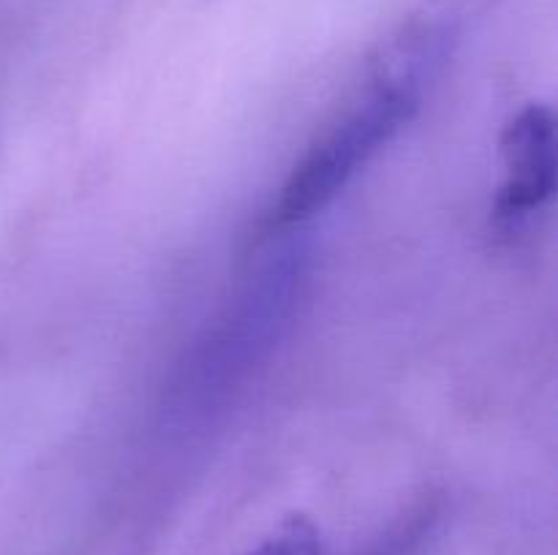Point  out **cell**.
<instances>
[{"label": "cell", "mask_w": 558, "mask_h": 555, "mask_svg": "<svg viewBox=\"0 0 558 555\" xmlns=\"http://www.w3.org/2000/svg\"><path fill=\"white\" fill-rule=\"evenodd\" d=\"M420 107L417 71L379 76L336 123L322 131L292 169L276 205L278 223H300L325 210L354 174L414 118Z\"/></svg>", "instance_id": "cell-1"}, {"label": "cell", "mask_w": 558, "mask_h": 555, "mask_svg": "<svg viewBox=\"0 0 558 555\" xmlns=\"http://www.w3.org/2000/svg\"><path fill=\"white\" fill-rule=\"evenodd\" d=\"M507 180L496 196V215L505 221L539 210L554 196L558 180V136L554 109L529 103L501 134Z\"/></svg>", "instance_id": "cell-2"}, {"label": "cell", "mask_w": 558, "mask_h": 555, "mask_svg": "<svg viewBox=\"0 0 558 555\" xmlns=\"http://www.w3.org/2000/svg\"><path fill=\"white\" fill-rule=\"evenodd\" d=\"M248 555H322V533L305 515H289Z\"/></svg>", "instance_id": "cell-3"}]
</instances>
